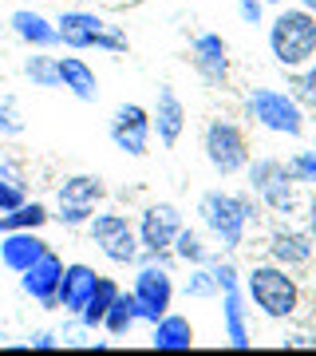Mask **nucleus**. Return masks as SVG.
Returning <instances> with one entry per match:
<instances>
[{"instance_id": "2eb2a0df", "label": "nucleus", "mask_w": 316, "mask_h": 356, "mask_svg": "<svg viewBox=\"0 0 316 356\" xmlns=\"http://www.w3.org/2000/svg\"><path fill=\"white\" fill-rule=\"evenodd\" d=\"M48 250L51 245L44 242L40 229H4L0 234V266L13 273H24L28 266H36Z\"/></svg>"}, {"instance_id": "72a5a7b5", "label": "nucleus", "mask_w": 316, "mask_h": 356, "mask_svg": "<svg viewBox=\"0 0 316 356\" xmlns=\"http://www.w3.org/2000/svg\"><path fill=\"white\" fill-rule=\"evenodd\" d=\"M289 170L297 182H308V186H316V151H301L289 159Z\"/></svg>"}, {"instance_id": "f8f14e48", "label": "nucleus", "mask_w": 316, "mask_h": 356, "mask_svg": "<svg viewBox=\"0 0 316 356\" xmlns=\"http://www.w3.org/2000/svg\"><path fill=\"white\" fill-rule=\"evenodd\" d=\"M265 250H269V261H277V266H285V269H304L308 261H313V254H316V245H313V238H308V229L289 226V222L269 229Z\"/></svg>"}, {"instance_id": "0eeeda50", "label": "nucleus", "mask_w": 316, "mask_h": 356, "mask_svg": "<svg viewBox=\"0 0 316 356\" xmlns=\"http://www.w3.org/2000/svg\"><path fill=\"white\" fill-rule=\"evenodd\" d=\"M202 151L206 163L214 166V175L233 178L249 166V139L233 119H210L202 131Z\"/></svg>"}, {"instance_id": "a19ab883", "label": "nucleus", "mask_w": 316, "mask_h": 356, "mask_svg": "<svg viewBox=\"0 0 316 356\" xmlns=\"http://www.w3.org/2000/svg\"><path fill=\"white\" fill-rule=\"evenodd\" d=\"M301 8H304V13H313V16H316V0H301Z\"/></svg>"}, {"instance_id": "4468645a", "label": "nucleus", "mask_w": 316, "mask_h": 356, "mask_svg": "<svg viewBox=\"0 0 316 356\" xmlns=\"http://www.w3.org/2000/svg\"><path fill=\"white\" fill-rule=\"evenodd\" d=\"M60 277H63V257L56 254V250H48L36 266H28L24 273H20V289H24L40 309H56Z\"/></svg>"}, {"instance_id": "6e6552de", "label": "nucleus", "mask_w": 316, "mask_h": 356, "mask_svg": "<svg viewBox=\"0 0 316 356\" xmlns=\"http://www.w3.org/2000/svg\"><path fill=\"white\" fill-rule=\"evenodd\" d=\"M131 293L139 301V321L154 325L158 317H166L174 309V273L163 261H139L135 269V281H131Z\"/></svg>"}, {"instance_id": "f3484780", "label": "nucleus", "mask_w": 316, "mask_h": 356, "mask_svg": "<svg viewBox=\"0 0 316 356\" xmlns=\"http://www.w3.org/2000/svg\"><path fill=\"white\" fill-rule=\"evenodd\" d=\"M95 281H99V273H95L91 266H83V261L63 266L60 293H56V309H63L67 317H76L79 309H83V301L91 297V289H95Z\"/></svg>"}, {"instance_id": "5701e85b", "label": "nucleus", "mask_w": 316, "mask_h": 356, "mask_svg": "<svg viewBox=\"0 0 316 356\" xmlns=\"http://www.w3.org/2000/svg\"><path fill=\"white\" fill-rule=\"evenodd\" d=\"M119 281L115 277H103L99 273V281H95V289H91V297L83 301V309H79L76 317H79V325L88 332H95V329H103V317H107V309H111V301L119 297Z\"/></svg>"}, {"instance_id": "f704fd0d", "label": "nucleus", "mask_w": 316, "mask_h": 356, "mask_svg": "<svg viewBox=\"0 0 316 356\" xmlns=\"http://www.w3.org/2000/svg\"><path fill=\"white\" fill-rule=\"evenodd\" d=\"M95 48H99V51H111V56H123V51L131 48V40H126V32H123L119 24H107Z\"/></svg>"}, {"instance_id": "ddd939ff", "label": "nucleus", "mask_w": 316, "mask_h": 356, "mask_svg": "<svg viewBox=\"0 0 316 356\" xmlns=\"http://www.w3.org/2000/svg\"><path fill=\"white\" fill-rule=\"evenodd\" d=\"M103 28H107V20H103L95 8H88V4H79V8H67V13H60V20H56V32H60V44L72 51H88L99 44Z\"/></svg>"}, {"instance_id": "412c9836", "label": "nucleus", "mask_w": 316, "mask_h": 356, "mask_svg": "<svg viewBox=\"0 0 316 356\" xmlns=\"http://www.w3.org/2000/svg\"><path fill=\"white\" fill-rule=\"evenodd\" d=\"M151 348L158 353H186L194 348V325L186 317H178V313H166L151 325Z\"/></svg>"}, {"instance_id": "aec40b11", "label": "nucleus", "mask_w": 316, "mask_h": 356, "mask_svg": "<svg viewBox=\"0 0 316 356\" xmlns=\"http://www.w3.org/2000/svg\"><path fill=\"white\" fill-rule=\"evenodd\" d=\"M60 88L67 95H76L79 103H95L99 99V79L95 67L83 56H60Z\"/></svg>"}, {"instance_id": "f03ea898", "label": "nucleus", "mask_w": 316, "mask_h": 356, "mask_svg": "<svg viewBox=\"0 0 316 356\" xmlns=\"http://www.w3.org/2000/svg\"><path fill=\"white\" fill-rule=\"evenodd\" d=\"M245 301L253 309H261L269 321H289L301 309V285L292 277V269L277 266V261H261L241 277Z\"/></svg>"}, {"instance_id": "a211bd4d", "label": "nucleus", "mask_w": 316, "mask_h": 356, "mask_svg": "<svg viewBox=\"0 0 316 356\" xmlns=\"http://www.w3.org/2000/svg\"><path fill=\"white\" fill-rule=\"evenodd\" d=\"M8 24H13V36L28 48H40V51H51L60 44V32H56V20H48L44 13H32V8H16L8 16Z\"/></svg>"}, {"instance_id": "7c9ffc66", "label": "nucleus", "mask_w": 316, "mask_h": 356, "mask_svg": "<svg viewBox=\"0 0 316 356\" xmlns=\"http://www.w3.org/2000/svg\"><path fill=\"white\" fill-rule=\"evenodd\" d=\"M210 273H214V281H217V293L241 285V269L233 266V257H210Z\"/></svg>"}, {"instance_id": "dca6fc26", "label": "nucleus", "mask_w": 316, "mask_h": 356, "mask_svg": "<svg viewBox=\"0 0 316 356\" xmlns=\"http://www.w3.org/2000/svg\"><path fill=\"white\" fill-rule=\"evenodd\" d=\"M151 127H154V139L163 143V147H178V139L186 135V107H182L178 91L170 88V83H163L158 95H154Z\"/></svg>"}, {"instance_id": "1a4fd4ad", "label": "nucleus", "mask_w": 316, "mask_h": 356, "mask_svg": "<svg viewBox=\"0 0 316 356\" xmlns=\"http://www.w3.org/2000/svg\"><path fill=\"white\" fill-rule=\"evenodd\" d=\"M107 135H111V143L123 154L142 159V154L151 151V139H154L151 111H147V107H139V103H123V107H115L111 123H107Z\"/></svg>"}, {"instance_id": "c03bdc74", "label": "nucleus", "mask_w": 316, "mask_h": 356, "mask_svg": "<svg viewBox=\"0 0 316 356\" xmlns=\"http://www.w3.org/2000/svg\"><path fill=\"white\" fill-rule=\"evenodd\" d=\"M0 234H4V218H0Z\"/></svg>"}, {"instance_id": "20e7f679", "label": "nucleus", "mask_w": 316, "mask_h": 356, "mask_svg": "<svg viewBox=\"0 0 316 356\" xmlns=\"http://www.w3.org/2000/svg\"><path fill=\"white\" fill-rule=\"evenodd\" d=\"M245 178H249V191L253 198L265 206L269 214L277 218H289L301 210V194H297V178H292L289 163H281V159H249V166H245Z\"/></svg>"}, {"instance_id": "39448f33", "label": "nucleus", "mask_w": 316, "mask_h": 356, "mask_svg": "<svg viewBox=\"0 0 316 356\" xmlns=\"http://www.w3.org/2000/svg\"><path fill=\"white\" fill-rule=\"evenodd\" d=\"M245 115L257 127L285 135V139H301L304 135V107L281 88H253L245 95Z\"/></svg>"}, {"instance_id": "c9c22d12", "label": "nucleus", "mask_w": 316, "mask_h": 356, "mask_svg": "<svg viewBox=\"0 0 316 356\" xmlns=\"http://www.w3.org/2000/svg\"><path fill=\"white\" fill-rule=\"evenodd\" d=\"M265 0H238V16H241V24H265Z\"/></svg>"}, {"instance_id": "a18cd8bd", "label": "nucleus", "mask_w": 316, "mask_h": 356, "mask_svg": "<svg viewBox=\"0 0 316 356\" xmlns=\"http://www.w3.org/2000/svg\"><path fill=\"white\" fill-rule=\"evenodd\" d=\"M313 151H316V143H313Z\"/></svg>"}, {"instance_id": "393cba45", "label": "nucleus", "mask_w": 316, "mask_h": 356, "mask_svg": "<svg viewBox=\"0 0 316 356\" xmlns=\"http://www.w3.org/2000/svg\"><path fill=\"white\" fill-rule=\"evenodd\" d=\"M170 254H174V261H182V266H206V261L214 257V250L206 245L202 229L182 226L178 229V238H174V245H170Z\"/></svg>"}, {"instance_id": "f257e3e1", "label": "nucleus", "mask_w": 316, "mask_h": 356, "mask_svg": "<svg viewBox=\"0 0 316 356\" xmlns=\"http://www.w3.org/2000/svg\"><path fill=\"white\" fill-rule=\"evenodd\" d=\"M198 218H202L206 234L214 238L226 254L245 245V234L257 222V202L249 194H233V191H206L198 198Z\"/></svg>"}, {"instance_id": "37998d69", "label": "nucleus", "mask_w": 316, "mask_h": 356, "mask_svg": "<svg viewBox=\"0 0 316 356\" xmlns=\"http://www.w3.org/2000/svg\"><path fill=\"white\" fill-rule=\"evenodd\" d=\"M76 4H95V0H76Z\"/></svg>"}, {"instance_id": "b1692460", "label": "nucleus", "mask_w": 316, "mask_h": 356, "mask_svg": "<svg viewBox=\"0 0 316 356\" xmlns=\"http://www.w3.org/2000/svg\"><path fill=\"white\" fill-rule=\"evenodd\" d=\"M135 325H139V301H135L131 289H119V297L111 301L107 317H103V332L115 337V341H123V337H131Z\"/></svg>"}, {"instance_id": "58836bf2", "label": "nucleus", "mask_w": 316, "mask_h": 356, "mask_svg": "<svg viewBox=\"0 0 316 356\" xmlns=\"http://www.w3.org/2000/svg\"><path fill=\"white\" fill-rule=\"evenodd\" d=\"M0 175H4V178H16V182H24V170H20V163H16V159H0Z\"/></svg>"}, {"instance_id": "cd10ccee", "label": "nucleus", "mask_w": 316, "mask_h": 356, "mask_svg": "<svg viewBox=\"0 0 316 356\" xmlns=\"http://www.w3.org/2000/svg\"><path fill=\"white\" fill-rule=\"evenodd\" d=\"M289 95H292L297 103H301L304 111H316V60L292 72V79H289Z\"/></svg>"}, {"instance_id": "c756f323", "label": "nucleus", "mask_w": 316, "mask_h": 356, "mask_svg": "<svg viewBox=\"0 0 316 356\" xmlns=\"http://www.w3.org/2000/svg\"><path fill=\"white\" fill-rule=\"evenodd\" d=\"M91 214H95V206H72V202H60V210L51 214V222H60L67 229H88Z\"/></svg>"}, {"instance_id": "a878e982", "label": "nucleus", "mask_w": 316, "mask_h": 356, "mask_svg": "<svg viewBox=\"0 0 316 356\" xmlns=\"http://www.w3.org/2000/svg\"><path fill=\"white\" fill-rule=\"evenodd\" d=\"M24 79L32 88H60V56L32 48V56H24Z\"/></svg>"}, {"instance_id": "473e14b6", "label": "nucleus", "mask_w": 316, "mask_h": 356, "mask_svg": "<svg viewBox=\"0 0 316 356\" xmlns=\"http://www.w3.org/2000/svg\"><path fill=\"white\" fill-rule=\"evenodd\" d=\"M28 198V182H16V178H4L0 175V214H8Z\"/></svg>"}, {"instance_id": "79ce46f5", "label": "nucleus", "mask_w": 316, "mask_h": 356, "mask_svg": "<svg viewBox=\"0 0 316 356\" xmlns=\"http://www.w3.org/2000/svg\"><path fill=\"white\" fill-rule=\"evenodd\" d=\"M265 4H273V8H281V4H285V0H265Z\"/></svg>"}, {"instance_id": "bb28decb", "label": "nucleus", "mask_w": 316, "mask_h": 356, "mask_svg": "<svg viewBox=\"0 0 316 356\" xmlns=\"http://www.w3.org/2000/svg\"><path fill=\"white\" fill-rule=\"evenodd\" d=\"M0 218H4V229H44L51 222V210L44 202H36V198H24L16 210H8Z\"/></svg>"}, {"instance_id": "9d476101", "label": "nucleus", "mask_w": 316, "mask_h": 356, "mask_svg": "<svg viewBox=\"0 0 316 356\" xmlns=\"http://www.w3.org/2000/svg\"><path fill=\"white\" fill-rule=\"evenodd\" d=\"M186 226L182 222V210L174 202H151L147 210L139 214V245L142 254H166L170 245H174L178 229Z\"/></svg>"}, {"instance_id": "9b49d317", "label": "nucleus", "mask_w": 316, "mask_h": 356, "mask_svg": "<svg viewBox=\"0 0 316 356\" xmlns=\"http://www.w3.org/2000/svg\"><path fill=\"white\" fill-rule=\"evenodd\" d=\"M190 64H194V72L210 88H226L229 72H233V64H229V44L217 32H198V36L190 40Z\"/></svg>"}, {"instance_id": "c85d7f7f", "label": "nucleus", "mask_w": 316, "mask_h": 356, "mask_svg": "<svg viewBox=\"0 0 316 356\" xmlns=\"http://www.w3.org/2000/svg\"><path fill=\"white\" fill-rule=\"evenodd\" d=\"M186 297H194V301H210V297H217V281L214 273H210V261L206 266H190V277H186Z\"/></svg>"}, {"instance_id": "423d86ee", "label": "nucleus", "mask_w": 316, "mask_h": 356, "mask_svg": "<svg viewBox=\"0 0 316 356\" xmlns=\"http://www.w3.org/2000/svg\"><path fill=\"white\" fill-rule=\"evenodd\" d=\"M88 234L111 266H139V254H142L139 229H135V222L126 214H119V210H95L88 222Z\"/></svg>"}, {"instance_id": "7ed1b4c3", "label": "nucleus", "mask_w": 316, "mask_h": 356, "mask_svg": "<svg viewBox=\"0 0 316 356\" xmlns=\"http://www.w3.org/2000/svg\"><path fill=\"white\" fill-rule=\"evenodd\" d=\"M269 56L285 72H297V67L313 64L316 60V16L304 13L301 4L297 8L281 4L277 16L269 20Z\"/></svg>"}, {"instance_id": "2f4dec72", "label": "nucleus", "mask_w": 316, "mask_h": 356, "mask_svg": "<svg viewBox=\"0 0 316 356\" xmlns=\"http://www.w3.org/2000/svg\"><path fill=\"white\" fill-rule=\"evenodd\" d=\"M16 135H24V119L8 95H0V139H16Z\"/></svg>"}, {"instance_id": "4be33fe9", "label": "nucleus", "mask_w": 316, "mask_h": 356, "mask_svg": "<svg viewBox=\"0 0 316 356\" xmlns=\"http://www.w3.org/2000/svg\"><path fill=\"white\" fill-rule=\"evenodd\" d=\"M107 198V182L99 175H67L56 186V202H72V206H99Z\"/></svg>"}, {"instance_id": "ea45409f", "label": "nucleus", "mask_w": 316, "mask_h": 356, "mask_svg": "<svg viewBox=\"0 0 316 356\" xmlns=\"http://www.w3.org/2000/svg\"><path fill=\"white\" fill-rule=\"evenodd\" d=\"M304 229H308V238H313V245H316V198L304 206Z\"/></svg>"}, {"instance_id": "6ab92c4d", "label": "nucleus", "mask_w": 316, "mask_h": 356, "mask_svg": "<svg viewBox=\"0 0 316 356\" xmlns=\"http://www.w3.org/2000/svg\"><path fill=\"white\" fill-rule=\"evenodd\" d=\"M222 297V325H226V341L233 348H249L253 344V332H249V301H245V289L233 285V289L217 293Z\"/></svg>"}, {"instance_id": "e433bc0d", "label": "nucleus", "mask_w": 316, "mask_h": 356, "mask_svg": "<svg viewBox=\"0 0 316 356\" xmlns=\"http://www.w3.org/2000/svg\"><path fill=\"white\" fill-rule=\"evenodd\" d=\"M28 348H60V332H48V329H40V332H32L28 337Z\"/></svg>"}, {"instance_id": "4c0bfd02", "label": "nucleus", "mask_w": 316, "mask_h": 356, "mask_svg": "<svg viewBox=\"0 0 316 356\" xmlns=\"http://www.w3.org/2000/svg\"><path fill=\"white\" fill-rule=\"evenodd\" d=\"M83 337H88V329L79 325V317H76V325H67V329H60V344H88Z\"/></svg>"}]
</instances>
